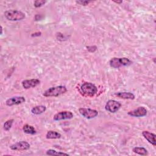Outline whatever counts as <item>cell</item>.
I'll use <instances>...</instances> for the list:
<instances>
[{
  "mask_svg": "<svg viewBox=\"0 0 156 156\" xmlns=\"http://www.w3.org/2000/svg\"><path fill=\"white\" fill-rule=\"evenodd\" d=\"M80 90L84 95L89 97H93L96 94L98 88L92 83L85 82L80 86Z\"/></svg>",
  "mask_w": 156,
  "mask_h": 156,
  "instance_id": "4",
  "label": "cell"
},
{
  "mask_svg": "<svg viewBox=\"0 0 156 156\" xmlns=\"http://www.w3.org/2000/svg\"><path fill=\"white\" fill-rule=\"evenodd\" d=\"M73 118V113L70 111H62L54 115L53 119L54 121H60L64 119H69Z\"/></svg>",
  "mask_w": 156,
  "mask_h": 156,
  "instance_id": "8",
  "label": "cell"
},
{
  "mask_svg": "<svg viewBox=\"0 0 156 156\" xmlns=\"http://www.w3.org/2000/svg\"><path fill=\"white\" fill-rule=\"evenodd\" d=\"M23 130L24 133L30 135H34L37 133L36 129L32 126L29 124H25L23 127Z\"/></svg>",
  "mask_w": 156,
  "mask_h": 156,
  "instance_id": "16",
  "label": "cell"
},
{
  "mask_svg": "<svg viewBox=\"0 0 156 156\" xmlns=\"http://www.w3.org/2000/svg\"><path fill=\"white\" fill-rule=\"evenodd\" d=\"M133 152L140 155H147L148 154L147 150L143 147H135L132 149Z\"/></svg>",
  "mask_w": 156,
  "mask_h": 156,
  "instance_id": "17",
  "label": "cell"
},
{
  "mask_svg": "<svg viewBox=\"0 0 156 156\" xmlns=\"http://www.w3.org/2000/svg\"><path fill=\"white\" fill-rule=\"evenodd\" d=\"M25 101L26 99L23 96H14L7 99L5 101V104L7 106H13L21 104Z\"/></svg>",
  "mask_w": 156,
  "mask_h": 156,
  "instance_id": "10",
  "label": "cell"
},
{
  "mask_svg": "<svg viewBox=\"0 0 156 156\" xmlns=\"http://www.w3.org/2000/svg\"><path fill=\"white\" fill-rule=\"evenodd\" d=\"M67 91V88L65 86L59 85L52 87L47 89L43 94L45 97H57L65 93Z\"/></svg>",
  "mask_w": 156,
  "mask_h": 156,
  "instance_id": "1",
  "label": "cell"
},
{
  "mask_svg": "<svg viewBox=\"0 0 156 156\" xmlns=\"http://www.w3.org/2000/svg\"><path fill=\"white\" fill-rule=\"evenodd\" d=\"M147 110L144 107H139L137 108L129 111L127 114L133 117H143L147 115Z\"/></svg>",
  "mask_w": 156,
  "mask_h": 156,
  "instance_id": "9",
  "label": "cell"
},
{
  "mask_svg": "<svg viewBox=\"0 0 156 156\" xmlns=\"http://www.w3.org/2000/svg\"><path fill=\"white\" fill-rule=\"evenodd\" d=\"M46 155H69L68 154H66V153H65V152L56 151L55 150H54V149H48L46 151Z\"/></svg>",
  "mask_w": 156,
  "mask_h": 156,
  "instance_id": "18",
  "label": "cell"
},
{
  "mask_svg": "<svg viewBox=\"0 0 156 156\" xmlns=\"http://www.w3.org/2000/svg\"><path fill=\"white\" fill-rule=\"evenodd\" d=\"M79 112L82 116L87 119H92L98 115V112L97 110L91 108H80Z\"/></svg>",
  "mask_w": 156,
  "mask_h": 156,
  "instance_id": "6",
  "label": "cell"
},
{
  "mask_svg": "<svg viewBox=\"0 0 156 156\" xmlns=\"http://www.w3.org/2000/svg\"><path fill=\"white\" fill-rule=\"evenodd\" d=\"M4 16L9 21H20L23 20L26 15L23 12L19 10H9L4 12Z\"/></svg>",
  "mask_w": 156,
  "mask_h": 156,
  "instance_id": "3",
  "label": "cell"
},
{
  "mask_svg": "<svg viewBox=\"0 0 156 156\" xmlns=\"http://www.w3.org/2000/svg\"><path fill=\"white\" fill-rule=\"evenodd\" d=\"M22 86L25 89L34 88L40 83V80L38 79H32L29 80H24L22 82Z\"/></svg>",
  "mask_w": 156,
  "mask_h": 156,
  "instance_id": "11",
  "label": "cell"
},
{
  "mask_svg": "<svg viewBox=\"0 0 156 156\" xmlns=\"http://www.w3.org/2000/svg\"><path fill=\"white\" fill-rule=\"evenodd\" d=\"M30 147V144L26 141H20L12 144L10 148L13 151H26Z\"/></svg>",
  "mask_w": 156,
  "mask_h": 156,
  "instance_id": "7",
  "label": "cell"
},
{
  "mask_svg": "<svg viewBox=\"0 0 156 156\" xmlns=\"http://www.w3.org/2000/svg\"><path fill=\"white\" fill-rule=\"evenodd\" d=\"M90 2V1H85V0H80V1H76V3L82 5H88L89 3Z\"/></svg>",
  "mask_w": 156,
  "mask_h": 156,
  "instance_id": "21",
  "label": "cell"
},
{
  "mask_svg": "<svg viewBox=\"0 0 156 156\" xmlns=\"http://www.w3.org/2000/svg\"><path fill=\"white\" fill-rule=\"evenodd\" d=\"M114 2L117 3V4H121L122 2V1H113Z\"/></svg>",
  "mask_w": 156,
  "mask_h": 156,
  "instance_id": "22",
  "label": "cell"
},
{
  "mask_svg": "<svg viewBox=\"0 0 156 156\" xmlns=\"http://www.w3.org/2000/svg\"><path fill=\"white\" fill-rule=\"evenodd\" d=\"M117 97L119 98H122V99H134L135 96V95L130 92H126V91H123V92H118L116 93L115 94Z\"/></svg>",
  "mask_w": 156,
  "mask_h": 156,
  "instance_id": "13",
  "label": "cell"
},
{
  "mask_svg": "<svg viewBox=\"0 0 156 156\" xmlns=\"http://www.w3.org/2000/svg\"><path fill=\"white\" fill-rule=\"evenodd\" d=\"M142 135L144 138L151 144L153 146H156V140H155V134L151 133L147 130H144L142 132Z\"/></svg>",
  "mask_w": 156,
  "mask_h": 156,
  "instance_id": "12",
  "label": "cell"
},
{
  "mask_svg": "<svg viewBox=\"0 0 156 156\" xmlns=\"http://www.w3.org/2000/svg\"><path fill=\"white\" fill-rule=\"evenodd\" d=\"M61 136L60 133L54 130H49L46 134V138L47 139H58Z\"/></svg>",
  "mask_w": 156,
  "mask_h": 156,
  "instance_id": "15",
  "label": "cell"
},
{
  "mask_svg": "<svg viewBox=\"0 0 156 156\" xmlns=\"http://www.w3.org/2000/svg\"><path fill=\"white\" fill-rule=\"evenodd\" d=\"M46 2V1H44V0H36L34 1V5L35 7L38 8V7L42 6L43 5H44Z\"/></svg>",
  "mask_w": 156,
  "mask_h": 156,
  "instance_id": "20",
  "label": "cell"
},
{
  "mask_svg": "<svg viewBox=\"0 0 156 156\" xmlns=\"http://www.w3.org/2000/svg\"><path fill=\"white\" fill-rule=\"evenodd\" d=\"M132 63V62L126 57L118 58L113 57L109 61L110 66L113 68H118L121 66H129Z\"/></svg>",
  "mask_w": 156,
  "mask_h": 156,
  "instance_id": "2",
  "label": "cell"
},
{
  "mask_svg": "<svg viewBox=\"0 0 156 156\" xmlns=\"http://www.w3.org/2000/svg\"><path fill=\"white\" fill-rule=\"evenodd\" d=\"M13 121H14V119H9V120L6 121L4 124V129L5 131L9 130L10 129V128L12 127V126Z\"/></svg>",
  "mask_w": 156,
  "mask_h": 156,
  "instance_id": "19",
  "label": "cell"
},
{
  "mask_svg": "<svg viewBox=\"0 0 156 156\" xmlns=\"http://www.w3.org/2000/svg\"><path fill=\"white\" fill-rule=\"evenodd\" d=\"M46 110V107L44 105H37L31 109V112L34 115H40L44 113Z\"/></svg>",
  "mask_w": 156,
  "mask_h": 156,
  "instance_id": "14",
  "label": "cell"
},
{
  "mask_svg": "<svg viewBox=\"0 0 156 156\" xmlns=\"http://www.w3.org/2000/svg\"><path fill=\"white\" fill-rule=\"evenodd\" d=\"M121 104L115 100H108L105 105V109L110 113H116L121 107Z\"/></svg>",
  "mask_w": 156,
  "mask_h": 156,
  "instance_id": "5",
  "label": "cell"
},
{
  "mask_svg": "<svg viewBox=\"0 0 156 156\" xmlns=\"http://www.w3.org/2000/svg\"><path fill=\"white\" fill-rule=\"evenodd\" d=\"M2 34V27L1 26V34Z\"/></svg>",
  "mask_w": 156,
  "mask_h": 156,
  "instance_id": "23",
  "label": "cell"
}]
</instances>
